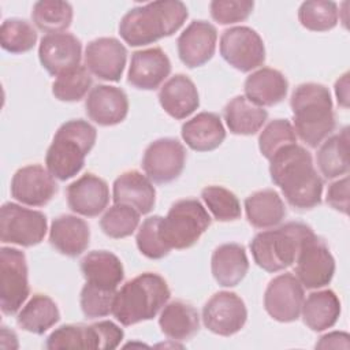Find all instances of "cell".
Here are the masks:
<instances>
[{
	"label": "cell",
	"mask_w": 350,
	"mask_h": 350,
	"mask_svg": "<svg viewBox=\"0 0 350 350\" xmlns=\"http://www.w3.org/2000/svg\"><path fill=\"white\" fill-rule=\"evenodd\" d=\"M269 175L293 208L312 209L320 205L323 179L310 152L297 142L280 148L269 159Z\"/></svg>",
	"instance_id": "6da1fadb"
},
{
	"label": "cell",
	"mask_w": 350,
	"mask_h": 350,
	"mask_svg": "<svg viewBox=\"0 0 350 350\" xmlns=\"http://www.w3.org/2000/svg\"><path fill=\"white\" fill-rule=\"evenodd\" d=\"M189 16L185 3L160 0L129 10L119 22V34L130 46L153 44L178 31Z\"/></svg>",
	"instance_id": "7a4b0ae2"
},
{
	"label": "cell",
	"mask_w": 350,
	"mask_h": 350,
	"mask_svg": "<svg viewBox=\"0 0 350 350\" xmlns=\"http://www.w3.org/2000/svg\"><path fill=\"white\" fill-rule=\"evenodd\" d=\"M293 127L297 137L310 148H317L335 130V113L327 86L316 82L298 85L290 98Z\"/></svg>",
	"instance_id": "3957f363"
},
{
	"label": "cell",
	"mask_w": 350,
	"mask_h": 350,
	"mask_svg": "<svg viewBox=\"0 0 350 350\" xmlns=\"http://www.w3.org/2000/svg\"><path fill=\"white\" fill-rule=\"evenodd\" d=\"M170 295V287L163 276L145 272L126 282L118 290L112 314L126 327L152 320L168 302Z\"/></svg>",
	"instance_id": "277c9868"
},
{
	"label": "cell",
	"mask_w": 350,
	"mask_h": 350,
	"mask_svg": "<svg viewBox=\"0 0 350 350\" xmlns=\"http://www.w3.org/2000/svg\"><path fill=\"white\" fill-rule=\"evenodd\" d=\"M97 139V130L83 119L64 122L53 135L45 156V164L53 178L67 180L85 164L86 156Z\"/></svg>",
	"instance_id": "5b68a950"
},
{
	"label": "cell",
	"mask_w": 350,
	"mask_h": 350,
	"mask_svg": "<svg viewBox=\"0 0 350 350\" xmlns=\"http://www.w3.org/2000/svg\"><path fill=\"white\" fill-rule=\"evenodd\" d=\"M313 230L301 221H288L278 228L261 231L250 242L254 262L267 272H279L295 262L304 241Z\"/></svg>",
	"instance_id": "8992f818"
},
{
	"label": "cell",
	"mask_w": 350,
	"mask_h": 350,
	"mask_svg": "<svg viewBox=\"0 0 350 350\" xmlns=\"http://www.w3.org/2000/svg\"><path fill=\"white\" fill-rule=\"evenodd\" d=\"M206 208L196 198H183L171 205L160 221V235L170 249H189L211 226Z\"/></svg>",
	"instance_id": "52a82bcc"
},
{
	"label": "cell",
	"mask_w": 350,
	"mask_h": 350,
	"mask_svg": "<svg viewBox=\"0 0 350 350\" xmlns=\"http://www.w3.org/2000/svg\"><path fill=\"white\" fill-rule=\"evenodd\" d=\"M46 216L14 202L0 209V239L3 243L30 247L41 243L46 234Z\"/></svg>",
	"instance_id": "ba28073f"
},
{
	"label": "cell",
	"mask_w": 350,
	"mask_h": 350,
	"mask_svg": "<svg viewBox=\"0 0 350 350\" xmlns=\"http://www.w3.org/2000/svg\"><path fill=\"white\" fill-rule=\"evenodd\" d=\"M27 261L15 247L0 249V308L4 314H15L30 294Z\"/></svg>",
	"instance_id": "9c48e42d"
},
{
	"label": "cell",
	"mask_w": 350,
	"mask_h": 350,
	"mask_svg": "<svg viewBox=\"0 0 350 350\" xmlns=\"http://www.w3.org/2000/svg\"><path fill=\"white\" fill-rule=\"evenodd\" d=\"M220 55L235 70L249 72L265 62V46L260 34L247 26L226 29L220 37Z\"/></svg>",
	"instance_id": "30bf717a"
},
{
	"label": "cell",
	"mask_w": 350,
	"mask_h": 350,
	"mask_svg": "<svg viewBox=\"0 0 350 350\" xmlns=\"http://www.w3.org/2000/svg\"><path fill=\"white\" fill-rule=\"evenodd\" d=\"M335 273V260L327 243L314 232L309 235L295 258V276L309 290L327 286Z\"/></svg>",
	"instance_id": "8fae6325"
},
{
	"label": "cell",
	"mask_w": 350,
	"mask_h": 350,
	"mask_svg": "<svg viewBox=\"0 0 350 350\" xmlns=\"http://www.w3.org/2000/svg\"><path fill=\"white\" fill-rule=\"evenodd\" d=\"M186 149L175 138H159L150 142L142 156V170L154 183L164 185L175 180L186 164Z\"/></svg>",
	"instance_id": "7c38bea8"
},
{
	"label": "cell",
	"mask_w": 350,
	"mask_h": 350,
	"mask_svg": "<svg viewBox=\"0 0 350 350\" xmlns=\"http://www.w3.org/2000/svg\"><path fill=\"white\" fill-rule=\"evenodd\" d=\"M247 320V309L243 299L231 291L213 294L202 308L205 328L220 336H231L239 332Z\"/></svg>",
	"instance_id": "4fadbf2b"
},
{
	"label": "cell",
	"mask_w": 350,
	"mask_h": 350,
	"mask_svg": "<svg viewBox=\"0 0 350 350\" xmlns=\"http://www.w3.org/2000/svg\"><path fill=\"white\" fill-rule=\"evenodd\" d=\"M305 299L304 286L290 272L275 276L264 293L265 312L279 323L298 320Z\"/></svg>",
	"instance_id": "5bb4252c"
},
{
	"label": "cell",
	"mask_w": 350,
	"mask_h": 350,
	"mask_svg": "<svg viewBox=\"0 0 350 350\" xmlns=\"http://www.w3.org/2000/svg\"><path fill=\"white\" fill-rule=\"evenodd\" d=\"M11 197L29 206H44L57 193L53 175L41 164H30L19 168L10 186Z\"/></svg>",
	"instance_id": "9a60e30c"
},
{
	"label": "cell",
	"mask_w": 350,
	"mask_h": 350,
	"mask_svg": "<svg viewBox=\"0 0 350 350\" xmlns=\"http://www.w3.org/2000/svg\"><path fill=\"white\" fill-rule=\"evenodd\" d=\"M127 60L126 46L113 37L92 40L85 49V66L98 79L119 82Z\"/></svg>",
	"instance_id": "2e32d148"
},
{
	"label": "cell",
	"mask_w": 350,
	"mask_h": 350,
	"mask_svg": "<svg viewBox=\"0 0 350 350\" xmlns=\"http://www.w3.org/2000/svg\"><path fill=\"white\" fill-rule=\"evenodd\" d=\"M81 57L82 44L71 33L45 34L40 41V63L53 77L81 66Z\"/></svg>",
	"instance_id": "e0dca14e"
},
{
	"label": "cell",
	"mask_w": 350,
	"mask_h": 350,
	"mask_svg": "<svg viewBox=\"0 0 350 350\" xmlns=\"http://www.w3.org/2000/svg\"><path fill=\"white\" fill-rule=\"evenodd\" d=\"M216 41L217 31L212 23L193 21L176 40L178 56L189 68L204 66L215 55Z\"/></svg>",
	"instance_id": "ac0fdd59"
},
{
	"label": "cell",
	"mask_w": 350,
	"mask_h": 350,
	"mask_svg": "<svg viewBox=\"0 0 350 350\" xmlns=\"http://www.w3.org/2000/svg\"><path fill=\"white\" fill-rule=\"evenodd\" d=\"M170 72L171 62L161 48L141 49L131 55L127 82L141 90H154L167 79Z\"/></svg>",
	"instance_id": "d6986e66"
},
{
	"label": "cell",
	"mask_w": 350,
	"mask_h": 350,
	"mask_svg": "<svg viewBox=\"0 0 350 350\" xmlns=\"http://www.w3.org/2000/svg\"><path fill=\"white\" fill-rule=\"evenodd\" d=\"M85 109L88 118L98 126H115L126 119L129 98L118 86L97 85L89 92Z\"/></svg>",
	"instance_id": "ffe728a7"
},
{
	"label": "cell",
	"mask_w": 350,
	"mask_h": 350,
	"mask_svg": "<svg viewBox=\"0 0 350 350\" xmlns=\"http://www.w3.org/2000/svg\"><path fill=\"white\" fill-rule=\"evenodd\" d=\"M68 208L85 217L98 216L109 202V189L104 179L85 174L67 186Z\"/></svg>",
	"instance_id": "44dd1931"
},
{
	"label": "cell",
	"mask_w": 350,
	"mask_h": 350,
	"mask_svg": "<svg viewBox=\"0 0 350 350\" xmlns=\"http://www.w3.org/2000/svg\"><path fill=\"white\" fill-rule=\"evenodd\" d=\"M112 198L115 204L130 205L141 215H146L154 206L156 189L146 175L131 170L120 174L115 179Z\"/></svg>",
	"instance_id": "7402d4cb"
},
{
	"label": "cell",
	"mask_w": 350,
	"mask_h": 350,
	"mask_svg": "<svg viewBox=\"0 0 350 350\" xmlns=\"http://www.w3.org/2000/svg\"><path fill=\"white\" fill-rule=\"evenodd\" d=\"M161 108L174 119H185L200 107V96L194 82L185 74H175L159 90Z\"/></svg>",
	"instance_id": "603a6c76"
},
{
	"label": "cell",
	"mask_w": 350,
	"mask_h": 350,
	"mask_svg": "<svg viewBox=\"0 0 350 350\" xmlns=\"http://www.w3.org/2000/svg\"><path fill=\"white\" fill-rule=\"evenodd\" d=\"M90 241L88 223L74 215H60L55 217L49 228V242L62 254L77 257L82 254Z\"/></svg>",
	"instance_id": "cb8c5ba5"
},
{
	"label": "cell",
	"mask_w": 350,
	"mask_h": 350,
	"mask_svg": "<svg viewBox=\"0 0 350 350\" xmlns=\"http://www.w3.org/2000/svg\"><path fill=\"white\" fill-rule=\"evenodd\" d=\"M180 134L186 145L196 152H211L226 139L221 119L215 112H200L182 124Z\"/></svg>",
	"instance_id": "d4e9b609"
},
{
	"label": "cell",
	"mask_w": 350,
	"mask_h": 350,
	"mask_svg": "<svg viewBox=\"0 0 350 350\" xmlns=\"http://www.w3.org/2000/svg\"><path fill=\"white\" fill-rule=\"evenodd\" d=\"M245 97L260 107H272L286 98L288 81L275 68L262 67L252 72L243 83Z\"/></svg>",
	"instance_id": "484cf974"
},
{
	"label": "cell",
	"mask_w": 350,
	"mask_h": 350,
	"mask_svg": "<svg viewBox=\"0 0 350 350\" xmlns=\"http://www.w3.org/2000/svg\"><path fill=\"white\" fill-rule=\"evenodd\" d=\"M79 267L86 283L105 290L116 291L124 279L122 261L108 250L89 252L82 257Z\"/></svg>",
	"instance_id": "4316f807"
},
{
	"label": "cell",
	"mask_w": 350,
	"mask_h": 350,
	"mask_svg": "<svg viewBox=\"0 0 350 350\" xmlns=\"http://www.w3.org/2000/svg\"><path fill=\"white\" fill-rule=\"evenodd\" d=\"M211 269L215 280L221 287H235L245 279L249 271L245 247L239 243L217 246L212 253Z\"/></svg>",
	"instance_id": "83f0119b"
},
{
	"label": "cell",
	"mask_w": 350,
	"mask_h": 350,
	"mask_svg": "<svg viewBox=\"0 0 350 350\" xmlns=\"http://www.w3.org/2000/svg\"><path fill=\"white\" fill-rule=\"evenodd\" d=\"M161 332L172 340H187L200 329L197 309L180 299L165 304L159 317Z\"/></svg>",
	"instance_id": "f1b7e54d"
},
{
	"label": "cell",
	"mask_w": 350,
	"mask_h": 350,
	"mask_svg": "<svg viewBox=\"0 0 350 350\" xmlns=\"http://www.w3.org/2000/svg\"><path fill=\"white\" fill-rule=\"evenodd\" d=\"M301 314L308 328L316 332L325 331L336 324L340 316V301L332 290L310 293L304 299Z\"/></svg>",
	"instance_id": "f546056e"
},
{
	"label": "cell",
	"mask_w": 350,
	"mask_h": 350,
	"mask_svg": "<svg viewBox=\"0 0 350 350\" xmlns=\"http://www.w3.org/2000/svg\"><path fill=\"white\" fill-rule=\"evenodd\" d=\"M223 118L232 134L253 135L267 122L268 112L262 107L249 101L245 96H235L226 104Z\"/></svg>",
	"instance_id": "4dcf8cb0"
},
{
	"label": "cell",
	"mask_w": 350,
	"mask_h": 350,
	"mask_svg": "<svg viewBox=\"0 0 350 350\" xmlns=\"http://www.w3.org/2000/svg\"><path fill=\"white\" fill-rule=\"evenodd\" d=\"M247 221L256 228H272L286 217V206L278 191L264 189L245 200Z\"/></svg>",
	"instance_id": "1f68e13d"
},
{
	"label": "cell",
	"mask_w": 350,
	"mask_h": 350,
	"mask_svg": "<svg viewBox=\"0 0 350 350\" xmlns=\"http://www.w3.org/2000/svg\"><path fill=\"white\" fill-rule=\"evenodd\" d=\"M320 172L327 179H334L349 172V127L325 138L316 154Z\"/></svg>",
	"instance_id": "d6a6232c"
},
{
	"label": "cell",
	"mask_w": 350,
	"mask_h": 350,
	"mask_svg": "<svg viewBox=\"0 0 350 350\" xmlns=\"http://www.w3.org/2000/svg\"><path fill=\"white\" fill-rule=\"evenodd\" d=\"M59 320L60 312L56 302L45 294H34L16 317V323L22 329L36 335H42Z\"/></svg>",
	"instance_id": "836d02e7"
},
{
	"label": "cell",
	"mask_w": 350,
	"mask_h": 350,
	"mask_svg": "<svg viewBox=\"0 0 350 350\" xmlns=\"http://www.w3.org/2000/svg\"><path fill=\"white\" fill-rule=\"evenodd\" d=\"M31 19L36 27L46 34L63 33L71 26L72 5L57 0L36 1L31 10Z\"/></svg>",
	"instance_id": "e575fe53"
},
{
	"label": "cell",
	"mask_w": 350,
	"mask_h": 350,
	"mask_svg": "<svg viewBox=\"0 0 350 350\" xmlns=\"http://www.w3.org/2000/svg\"><path fill=\"white\" fill-rule=\"evenodd\" d=\"M298 21L310 31H328L338 25V4L325 0L304 1L298 10Z\"/></svg>",
	"instance_id": "d590c367"
},
{
	"label": "cell",
	"mask_w": 350,
	"mask_h": 350,
	"mask_svg": "<svg viewBox=\"0 0 350 350\" xmlns=\"http://www.w3.org/2000/svg\"><path fill=\"white\" fill-rule=\"evenodd\" d=\"M37 42V31L31 23L19 18H10L1 23L0 45L10 53H25Z\"/></svg>",
	"instance_id": "8d00e7d4"
},
{
	"label": "cell",
	"mask_w": 350,
	"mask_h": 350,
	"mask_svg": "<svg viewBox=\"0 0 350 350\" xmlns=\"http://www.w3.org/2000/svg\"><path fill=\"white\" fill-rule=\"evenodd\" d=\"M139 212L126 204H113L100 219L103 232L113 239L130 237L139 224Z\"/></svg>",
	"instance_id": "74e56055"
},
{
	"label": "cell",
	"mask_w": 350,
	"mask_h": 350,
	"mask_svg": "<svg viewBox=\"0 0 350 350\" xmlns=\"http://www.w3.org/2000/svg\"><path fill=\"white\" fill-rule=\"evenodd\" d=\"M92 86V75L86 66H78L60 74L52 83L53 96L66 103L82 100Z\"/></svg>",
	"instance_id": "f35d334b"
},
{
	"label": "cell",
	"mask_w": 350,
	"mask_h": 350,
	"mask_svg": "<svg viewBox=\"0 0 350 350\" xmlns=\"http://www.w3.org/2000/svg\"><path fill=\"white\" fill-rule=\"evenodd\" d=\"M201 198L217 221H232L241 217V202L228 189L217 185L201 190Z\"/></svg>",
	"instance_id": "ab89813d"
},
{
	"label": "cell",
	"mask_w": 350,
	"mask_h": 350,
	"mask_svg": "<svg viewBox=\"0 0 350 350\" xmlns=\"http://www.w3.org/2000/svg\"><path fill=\"white\" fill-rule=\"evenodd\" d=\"M295 142V130L287 119L271 120L258 135V149L267 160H269L280 148Z\"/></svg>",
	"instance_id": "60d3db41"
},
{
	"label": "cell",
	"mask_w": 350,
	"mask_h": 350,
	"mask_svg": "<svg viewBox=\"0 0 350 350\" xmlns=\"http://www.w3.org/2000/svg\"><path fill=\"white\" fill-rule=\"evenodd\" d=\"M161 216L154 215L146 217L138 228L135 242L137 247L145 257L150 260H160L170 253V247L164 243L160 235Z\"/></svg>",
	"instance_id": "b9f144b4"
},
{
	"label": "cell",
	"mask_w": 350,
	"mask_h": 350,
	"mask_svg": "<svg viewBox=\"0 0 350 350\" xmlns=\"http://www.w3.org/2000/svg\"><path fill=\"white\" fill-rule=\"evenodd\" d=\"M116 293L118 290H105L90 283H85L79 297L81 309L85 317L98 319L112 313Z\"/></svg>",
	"instance_id": "7bdbcfd3"
},
{
	"label": "cell",
	"mask_w": 350,
	"mask_h": 350,
	"mask_svg": "<svg viewBox=\"0 0 350 350\" xmlns=\"http://www.w3.org/2000/svg\"><path fill=\"white\" fill-rule=\"evenodd\" d=\"M45 347L55 349H90L89 331L85 324H64L51 332Z\"/></svg>",
	"instance_id": "ee69618b"
},
{
	"label": "cell",
	"mask_w": 350,
	"mask_h": 350,
	"mask_svg": "<svg viewBox=\"0 0 350 350\" xmlns=\"http://www.w3.org/2000/svg\"><path fill=\"white\" fill-rule=\"evenodd\" d=\"M252 0H213L209 4L211 16L220 25H232L242 22L253 12Z\"/></svg>",
	"instance_id": "f6af8a7d"
},
{
	"label": "cell",
	"mask_w": 350,
	"mask_h": 350,
	"mask_svg": "<svg viewBox=\"0 0 350 350\" xmlns=\"http://www.w3.org/2000/svg\"><path fill=\"white\" fill-rule=\"evenodd\" d=\"M89 335L92 342V349H116L124 332L120 327L109 320L97 321L89 325Z\"/></svg>",
	"instance_id": "bcb514c9"
},
{
	"label": "cell",
	"mask_w": 350,
	"mask_h": 350,
	"mask_svg": "<svg viewBox=\"0 0 350 350\" xmlns=\"http://www.w3.org/2000/svg\"><path fill=\"white\" fill-rule=\"evenodd\" d=\"M327 204L343 215L349 212V176L338 179L328 186Z\"/></svg>",
	"instance_id": "7dc6e473"
},
{
	"label": "cell",
	"mask_w": 350,
	"mask_h": 350,
	"mask_svg": "<svg viewBox=\"0 0 350 350\" xmlns=\"http://www.w3.org/2000/svg\"><path fill=\"white\" fill-rule=\"evenodd\" d=\"M349 334L342 331H334L329 334H325L320 338V340L316 343V349H349Z\"/></svg>",
	"instance_id": "c3c4849f"
},
{
	"label": "cell",
	"mask_w": 350,
	"mask_h": 350,
	"mask_svg": "<svg viewBox=\"0 0 350 350\" xmlns=\"http://www.w3.org/2000/svg\"><path fill=\"white\" fill-rule=\"evenodd\" d=\"M335 94L338 104L343 108L349 107V72H345L335 82Z\"/></svg>",
	"instance_id": "681fc988"
}]
</instances>
